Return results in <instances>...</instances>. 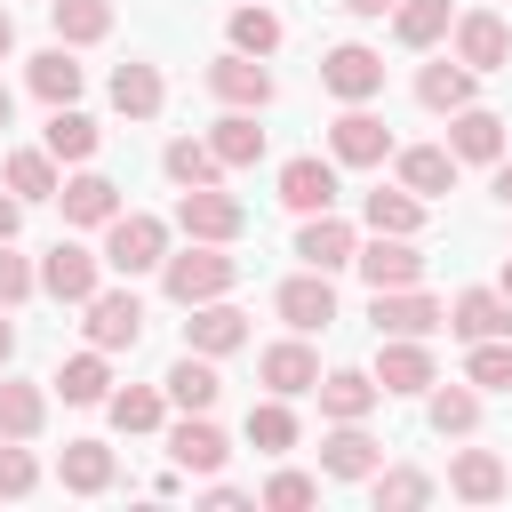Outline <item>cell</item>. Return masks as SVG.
Instances as JSON below:
<instances>
[{
    "label": "cell",
    "instance_id": "6da1fadb",
    "mask_svg": "<svg viewBox=\"0 0 512 512\" xmlns=\"http://www.w3.org/2000/svg\"><path fill=\"white\" fill-rule=\"evenodd\" d=\"M232 280H240V256H224L216 240H192V248H168L160 256V288H168V304H208V296H232Z\"/></svg>",
    "mask_w": 512,
    "mask_h": 512
},
{
    "label": "cell",
    "instance_id": "7a4b0ae2",
    "mask_svg": "<svg viewBox=\"0 0 512 512\" xmlns=\"http://www.w3.org/2000/svg\"><path fill=\"white\" fill-rule=\"evenodd\" d=\"M104 272H120V280H136V272H160V256H168V224L160 216H144V208H120L112 224H104Z\"/></svg>",
    "mask_w": 512,
    "mask_h": 512
},
{
    "label": "cell",
    "instance_id": "3957f363",
    "mask_svg": "<svg viewBox=\"0 0 512 512\" xmlns=\"http://www.w3.org/2000/svg\"><path fill=\"white\" fill-rule=\"evenodd\" d=\"M176 232H184V240H216V248H232V240L248 232V208H240L224 184H192V192H176Z\"/></svg>",
    "mask_w": 512,
    "mask_h": 512
},
{
    "label": "cell",
    "instance_id": "277c9868",
    "mask_svg": "<svg viewBox=\"0 0 512 512\" xmlns=\"http://www.w3.org/2000/svg\"><path fill=\"white\" fill-rule=\"evenodd\" d=\"M320 88H328L336 104H376V96H384V56H376L368 40H336V48L320 56Z\"/></svg>",
    "mask_w": 512,
    "mask_h": 512
},
{
    "label": "cell",
    "instance_id": "5b68a950",
    "mask_svg": "<svg viewBox=\"0 0 512 512\" xmlns=\"http://www.w3.org/2000/svg\"><path fill=\"white\" fill-rule=\"evenodd\" d=\"M352 272L368 288H416L424 280V248H416V232H368L352 248Z\"/></svg>",
    "mask_w": 512,
    "mask_h": 512
},
{
    "label": "cell",
    "instance_id": "8992f818",
    "mask_svg": "<svg viewBox=\"0 0 512 512\" xmlns=\"http://www.w3.org/2000/svg\"><path fill=\"white\" fill-rule=\"evenodd\" d=\"M328 160H336V168H384V160H392V128H384L368 104H344V112L328 120Z\"/></svg>",
    "mask_w": 512,
    "mask_h": 512
},
{
    "label": "cell",
    "instance_id": "52a82bcc",
    "mask_svg": "<svg viewBox=\"0 0 512 512\" xmlns=\"http://www.w3.org/2000/svg\"><path fill=\"white\" fill-rule=\"evenodd\" d=\"M80 312H88L80 328H88L96 352H136V344H144V304H136V288H96Z\"/></svg>",
    "mask_w": 512,
    "mask_h": 512
},
{
    "label": "cell",
    "instance_id": "ba28073f",
    "mask_svg": "<svg viewBox=\"0 0 512 512\" xmlns=\"http://www.w3.org/2000/svg\"><path fill=\"white\" fill-rule=\"evenodd\" d=\"M96 288H104V256H96V248L56 240V248L40 256V296H56V304H88Z\"/></svg>",
    "mask_w": 512,
    "mask_h": 512
},
{
    "label": "cell",
    "instance_id": "9c48e42d",
    "mask_svg": "<svg viewBox=\"0 0 512 512\" xmlns=\"http://www.w3.org/2000/svg\"><path fill=\"white\" fill-rule=\"evenodd\" d=\"M272 312H280V320H288L296 336H320V328L336 320V280L304 264L296 280H280V288H272Z\"/></svg>",
    "mask_w": 512,
    "mask_h": 512
},
{
    "label": "cell",
    "instance_id": "30bf717a",
    "mask_svg": "<svg viewBox=\"0 0 512 512\" xmlns=\"http://www.w3.org/2000/svg\"><path fill=\"white\" fill-rule=\"evenodd\" d=\"M368 320H376V336H440L448 328V304L424 296V288H376Z\"/></svg>",
    "mask_w": 512,
    "mask_h": 512
},
{
    "label": "cell",
    "instance_id": "8fae6325",
    "mask_svg": "<svg viewBox=\"0 0 512 512\" xmlns=\"http://www.w3.org/2000/svg\"><path fill=\"white\" fill-rule=\"evenodd\" d=\"M368 376H376V392H400V400L424 392V384L440 376V368H432V336H376V368H368Z\"/></svg>",
    "mask_w": 512,
    "mask_h": 512
},
{
    "label": "cell",
    "instance_id": "7c38bea8",
    "mask_svg": "<svg viewBox=\"0 0 512 512\" xmlns=\"http://www.w3.org/2000/svg\"><path fill=\"white\" fill-rule=\"evenodd\" d=\"M448 32H456V64H472V72H504L512 64V24L496 8H464Z\"/></svg>",
    "mask_w": 512,
    "mask_h": 512
},
{
    "label": "cell",
    "instance_id": "4fadbf2b",
    "mask_svg": "<svg viewBox=\"0 0 512 512\" xmlns=\"http://www.w3.org/2000/svg\"><path fill=\"white\" fill-rule=\"evenodd\" d=\"M208 96H216V104H232V112H264V104H272V72H264V56L224 48V56L208 64Z\"/></svg>",
    "mask_w": 512,
    "mask_h": 512
},
{
    "label": "cell",
    "instance_id": "5bb4252c",
    "mask_svg": "<svg viewBox=\"0 0 512 512\" xmlns=\"http://www.w3.org/2000/svg\"><path fill=\"white\" fill-rule=\"evenodd\" d=\"M256 376H264V392H280V400H304V392L320 384V352H312V344L288 328L280 344H264V352H256Z\"/></svg>",
    "mask_w": 512,
    "mask_h": 512
},
{
    "label": "cell",
    "instance_id": "9a60e30c",
    "mask_svg": "<svg viewBox=\"0 0 512 512\" xmlns=\"http://www.w3.org/2000/svg\"><path fill=\"white\" fill-rule=\"evenodd\" d=\"M384 464V440L368 432V416L360 424H328L320 432V480H368Z\"/></svg>",
    "mask_w": 512,
    "mask_h": 512
},
{
    "label": "cell",
    "instance_id": "2e32d148",
    "mask_svg": "<svg viewBox=\"0 0 512 512\" xmlns=\"http://www.w3.org/2000/svg\"><path fill=\"white\" fill-rule=\"evenodd\" d=\"M248 336H256V328H248V312H240V304H224V296L192 304V320H184V352H208V360L240 352Z\"/></svg>",
    "mask_w": 512,
    "mask_h": 512
},
{
    "label": "cell",
    "instance_id": "e0dca14e",
    "mask_svg": "<svg viewBox=\"0 0 512 512\" xmlns=\"http://www.w3.org/2000/svg\"><path fill=\"white\" fill-rule=\"evenodd\" d=\"M56 208H64V224L104 232V224L120 216V184H112V176H96V168H80V176H64V184H56Z\"/></svg>",
    "mask_w": 512,
    "mask_h": 512
},
{
    "label": "cell",
    "instance_id": "ac0fdd59",
    "mask_svg": "<svg viewBox=\"0 0 512 512\" xmlns=\"http://www.w3.org/2000/svg\"><path fill=\"white\" fill-rule=\"evenodd\" d=\"M280 208H296V216H320V208H336V160H320V152H296V160L280 168Z\"/></svg>",
    "mask_w": 512,
    "mask_h": 512
},
{
    "label": "cell",
    "instance_id": "d6986e66",
    "mask_svg": "<svg viewBox=\"0 0 512 512\" xmlns=\"http://www.w3.org/2000/svg\"><path fill=\"white\" fill-rule=\"evenodd\" d=\"M352 248H360V232H352L336 208H320V216H304V224H296V256H304L312 272H344V264H352Z\"/></svg>",
    "mask_w": 512,
    "mask_h": 512
},
{
    "label": "cell",
    "instance_id": "ffe728a7",
    "mask_svg": "<svg viewBox=\"0 0 512 512\" xmlns=\"http://www.w3.org/2000/svg\"><path fill=\"white\" fill-rule=\"evenodd\" d=\"M168 456H176V472H192V480H208V472H224V456H232V440L216 432V416H184V424H168Z\"/></svg>",
    "mask_w": 512,
    "mask_h": 512
},
{
    "label": "cell",
    "instance_id": "44dd1931",
    "mask_svg": "<svg viewBox=\"0 0 512 512\" xmlns=\"http://www.w3.org/2000/svg\"><path fill=\"white\" fill-rule=\"evenodd\" d=\"M160 104H168L160 64H144V56L112 64V112H120V120H160Z\"/></svg>",
    "mask_w": 512,
    "mask_h": 512
},
{
    "label": "cell",
    "instance_id": "7402d4cb",
    "mask_svg": "<svg viewBox=\"0 0 512 512\" xmlns=\"http://www.w3.org/2000/svg\"><path fill=\"white\" fill-rule=\"evenodd\" d=\"M448 152H456V168H464V160L496 168V160H504V120H496L488 104H464V112H448Z\"/></svg>",
    "mask_w": 512,
    "mask_h": 512
},
{
    "label": "cell",
    "instance_id": "603a6c76",
    "mask_svg": "<svg viewBox=\"0 0 512 512\" xmlns=\"http://www.w3.org/2000/svg\"><path fill=\"white\" fill-rule=\"evenodd\" d=\"M160 392H168V408L208 416V408H216V392H224V376H216V360H208V352H184V360H168Z\"/></svg>",
    "mask_w": 512,
    "mask_h": 512
},
{
    "label": "cell",
    "instance_id": "cb8c5ba5",
    "mask_svg": "<svg viewBox=\"0 0 512 512\" xmlns=\"http://www.w3.org/2000/svg\"><path fill=\"white\" fill-rule=\"evenodd\" d=\"M312 400H320V416H328V424H360L384 392H376V376H368V368H328V376L312 384Z\"/></svg>",
    "mask_w": 512,
    "mask_h": 512
},
{
    "label": "cell",
    "instance_id": "d4e9b609",
    "mask_svg": "<svg viewBox=\"0 0 512 512\" xmlns=\"http://www.w3.org/2000/svg\"><path fill=\"white\" fill-rule=\"evenodd\" d=\"M424 424H432L440 440H472V432H480V392H472L464 376H456V384L432 376V384H424Z\"/></svg>",
    "mask_w": 512,
    "mask_h": 512
},
{
    "label": "cell",
    "instance_id": "484cf974",
    "mask_svg": "<svg viewBox=\"0 0 512 512\" xmlns=\"http://www.w3.org/2000/svg\"><path fill=\"white\" fill-rule=\"evenodd\" d=\"M504 488H512V472H504L496 448H456V456H448V496H464V504H496Z\"/></svg>",
    "mask_w": 512,
    "mask_h": 512
},
{
    "label": "cell",
    "instance_id": "4316f807",
    "mask_svg": "<svg viewBox=\"0 0 512 512\" xmlns=\"http://www.w3.org/2000/svg\"><path fill=\"white\" fill-rule=\"evenodd\" d=\"M392 168H400V184L432 208L440 192H456V152L448 144H408V152H392Z\"/></svg>",
    "mask_w": 512,
    "mask_h": 512
},
{
    "label": "cell",
    "instance_id": "83f0119b",
    "mask_svg": "<svg viewBox=\"0 0 512 512\" xmlns=\"http://www.w3.org/2000/svg\"><path fill=\"white\" fill-rule=\"evenodd\" d=\"M448 328H456L464 344H480V336H512V304H504L496 288H456V296H448Z\"/></svg>",
    "mask_w": 512,
    "mask_h": 512
},
{
    "label": "cell",
    "instance_id": "f1b7e54d",
    "mask_svg": "<svg viewBox=\"0 0 512 512\" xmlns=\"http://www.w3.org/2000/svg\"><path fill=\"white\" fill-rule=\"evenodd\" d=\"M48 384H56V400H64V408H104V392H112V352H96V344H88V352H72Z\"/></svg>",
    "mask_w": 512,
    "mask_h": 512
},
{
    "label": "cell",
    "instance_id": "f546056e",
    "mask_svg": "<svg viewBox=\"0 0 512 512\" xmlns=\"http://www.w3.org/2000/svg\"><path fill=\"white\" fill-rule=\"evenodd\" d=\"M40 424H48V392L0 368V440H40Z\"/></svg>",
    "mask_w": 512,
    "mask_h": 512
},
{
    "label": "cell",
    "instance_id": "4dcf8cb0",
    "mask_svg": "<svg viewBox=\"0 0 512 512\" xmlns=\"http://www.w3.org/2000/svg\"><path fill=\"white\" fill-rule=\"evenodd\" d=\"M24 80H32L40 104H80V80H88V72H80V56L56 40V48H40V56L24 64Z\"/></svg>",
    "mask_w": 512,
    "mask_h": 512
},
{
    "label": "cell",
    "instance_id": "1f68e13d",
    "mask_svg": "<svg viewBox=\"0 0 512 512\" xmlns=\"http://www.w3.org/2000/svg\"><path fill=\"white\" fill-rule=\"evenodd\" d=\"M472 80H480L472 64H456V56H432V64L416 72V104H424V112H464V104H472Z\"/></svg>",
    "mask_w": 512,
    "mask_h": 512
},
{
    "label": "cell",
    "instance_id": "d6a6232c",
    "mask_svg": "<svg viewBox=\"0 0 512 512\" xmlns=\"http://www.w3.org/2000/svg\"><path fill=\"white\" fill-rule=\"evenodd\" d=\"M112 472H120V464H112V448H104V440H64V456H56V480H64L72 496H104V488H112Z\"/></svg>",
    "mask_w": 512,
    "mask_h": 512
},
{
    "label": "cell",
    "instance_id": "836d02e7",
    "mask_svg": "<svg viewBox=\"0 0 512 512\" xmlns=\"http://www.w3.org/2000/svg\"><path fill=\"white\" fill-rule=\"evenodd\" d=\"M368 496H376V512H416V504L440 496V480L416 472V464H376V472H368Z\"/></svg>",
    "mask_w": 512,
    "mask_h": 512
},
{
    "label": "cell",
    "instance_id": "e575fe53",
    "mask_svg": "<svg viewBox=\"0 0 512 512\" xmlns=\"http://www.w3.org/2000/svg\"><path fill=\"white\" fill-rule=\"evenodd\" d=\"M40 144H48L56 160H72V168H80V160H96L104 128H96V120H88L80 104H48V136H40Z\"/></svg>",
    "mask_w": 512,
    "mask_h": 512
},
{
    "label": "cell",
    "instance_id": "d590c367",
    "mask_svg": "<svg viewBox=\"0 0 512 512\" xmlns=\"http://www.w3.org/2000/svg\"><path fill=\"white\" fill-rule=\"evenodd\" d=\"M104 416H112V432H160L168 424V392L160 384H128V392H104Z\"/></svg>",
    "mask_w": 512,
    "mask_h": 512
},
{
    "label": "cell",
    "instance_id": "8d00e7d4",
    "mask_svg": "<svg viewBox=\"0 0 512 512\" xmlns=\"http://www.w3.org/2000/svg\"><path fill=\"white\" fill-rule=\"evenodd\" d=\"M0 184H8L16 200H56V184H64V176H56V152H48V144H16Z\"/></svg>",
    "mask_w": 512,
    "mask_h": 512
},
{
    "label": "cell",
    "instance_id": "74e56055",
    "mask_svg": "<svg viewBox=\"0 0 512 512\" xmlns=\"http://www.w3.org/2000/svg\"><path fill=\"white\" fill-rule=\"evenodd\" d=\"M48 24L64 48H96L112 32V0H48Z\"/></svg>",
    "mask_w": 512,
    "mask_h": 512
},
{
    "label": "cell",
    "instance_id": "f35d334b",
    "mask_svg": "<svg viewBox=\"0 0 512 512\" xmlns=\"http://www.w3.org/2000/svg\"><path fill=\"white\" fill-rule=\"evenodd\" d=\"M224 32H232V48H240V56H272V48L288 40V24L272 16V0H240Z\"/></svg>",
    "mask_w": 512,
    "mask_h": 512
},
{
    "label": "cell",
    "instance_id": "ab89813d",
    "mask_svg": "<svg viewBox=\"0 0 512 512\" xmlns=\"http://www.w3.org/2000/svg\"><path fill=\"white\" fill-rule=\"evenodd\" d=\"M208 152H216L224 168H256V160H264V128H256V112H224V120L208 128Z\"/></svg>",
    "mask_w": 512,
    "mask_h": 512
},
{
    "label": "cell",
    "instance_id": "60d3db41",
    "mask_svg": "<svg viewBox=\"0 0 512 512\" xmlns=\"http://www.w3.org/2000/svg\"><path fill=\"white\" fill-rule=\"evenodd\" d=\"M160 168H168L176 192H192V184H224V160L208 152V136H176V144L160 152Z\"/></svg>",
    "mask_w": 512,
    "mask_h": 512
},
{
    "label": "cell",
    "instance_id": "b9f144b4",
    "mask_svg": "<svg viewBox=\"0 0 512 512\" xmlns=\"http://www.w3.org/2000/svg\"><path fill=\"white\" fill-rule=\"evenodd\" d=\"M448 24H456L448 0H400V8H392V40H400V48H440Z\"/></svg>",
    "mask_w": 512,
    "mask_h": 512
},
{
    "label": "cell",
    "instance_id": "7bdbcfd3",
    "mask_svg": "<svg viewBox=\"0 0 512 512\" xmlns=\"http://www.w3.org/2000/svg\"><path fill=\"white\" fill-rule=\"evenodd\" d=\"M360 216H368V232H424V200H416L408 184L368 192V200H360Z\"/></svg>",
    "mask_w": 512,
    "mask_h": 512
},
{
    "label": "cell",
    "instance_id": "ee69618b",
    "mask_svg": "<svg viewBox=\"0 0 512 512\" xmlns=\"http://www.w3.org/2000/svg\"><path fill=\"white\" fill-rule=\"evenodd\" d=\"M248 448H264V456H288V448H296V408H288L280 392H264V400L248 408Z\"/></svg>",
    "mask_w": 512,
    "mask_h": 512
},
{
    "label": "cell",
    "instance_id": "f6af8a7d",
    "mask_svg": "<svg viewBox=\"0 0 512 512\" xmlns=\"http://www.w3.org/2000/svg\"><path fill=\"white\" fill-rule=\"evenodd\" d=\"M464 384L472 392H512V336H480L464 352Z\"/></svg>",
    "mask_w": 512,
    "mask_h": 512
},
{
    "label": "cell",
    "instance_id": "bcb514c9",
    "mask_svg": "<svg viewBox=\"0 0 512 512\" xmlns=\"http://www.w3.org/2000/svg\"><path fill=\"white\" fill-rule=\"evenodd\" d=\"M256 504H272V512H304V504H320V480H312V472H272V480L256 488Z\"/></svg>",
    "mask_w": 512,
    "mask_h": 512
},
{
    "label": "cell",
    "instance_id": "7dc6e473",
    "mask_svg": "<svg viewBox=\"0 0 512 512\" xmlns=\"http://www.w3.org/2000/svg\"><path fill=\"white\" fill-rule=\"evenodd\" d=\"M40 488V464H32V448L24 440H0V496L16 504V496H32Z\"/></svg>",
    "mask_w": 512,
    "mask_h": 512
},
{
    "label": "cell",
    "instance_id": "c3c4849f",
    "mask_svg": "<svg viewBox=\"0 0 512 512\" xmlns=\"http://www.w3.org/2000/svg\"><path fill=\"white\" fill-rule=\"evenodd\" d=\"M32 288H40V264H32V256H16V240H0V304L16 312Z\"/></svg>",
    "mask_w": 512,
    "mask_h": 512
},
{
    "label": "cell",
    "instance_id": "681fc988",
    "mask_svg": "<svg viewBox=\"0 0 512 512\" xmlns=\"http://www.w3.org/2000/svg\"><path fill=\"white\" fill-rule=\"evenodd\" d=\"M16 224H24V200L0 184V240H16Z\"/></svg>",
    "mask_w": 512,
    "mask_h": 512
},
{
    "label": "cell",
    "instance_id": "f907efd6",
    "mask_svg": "<svg viewBox=\"0 0 512 512\" xmlns=\"http://www.w3.org/2000/svg\"><path fill=\"white\" fill-rule=\"evenodd\" d=\"M400 0H344V16H360V24H384Z\"/></svg>",
    "mask_w": 512,
    "mask_h": 512
},
{
    "label": "cell",
    "instance_id": "816d5d0a",
    "mask_svg": "<svg viewBox=\"0 0 512 512\" xmlns=\"http://www.w3.org/2000/svg\"><path fill=\"white\" fill-rule=\"evenodd\" d=\"M16 360V320H8V304H0V368Z\"/></svg>",
    "mask_w": 512,
    "mask_h": 512
},
{
    "label": "cell",
    "instance_id": "f5cc1de1",
    "mask_svg": "<svg viewBox=\"0 0 512 512\" xmlns=\"http://www.w3.org/2000/svg\"><path fill=\"white\" fill-rule=\"evenodd\" d=\"M8 56H16V16L0 8V64H8Z\"/></svg>",
    "mask_w": 512,
    "mask_h": 512
},
{
    "label": "cell",
    "instance_id": "db71d44e",
    "mask_svg": "<svg viewBox=\"0 0 512 512\" xmlns=\"http://www.w3.org/2000/svg\"><path fill=\"white\" fill-rule=\"evenodd\" d=\"M496 192H504V208H512V152L496 160Z\"/></svg>",
    "mask_w": 512,
    "mask_h": 512
},
{
    "label": "cell",
    "instance_id": "11a10c76",
    "mask_svg": "<svg viewBox=\"0 0 512 512\" xmlns=\"http://www.w3.org/2000/svg\"><path fill=\"white\" fill-rule=\"evenodd\" d=\"M16 128V96H8V80H0V136Z\"/></svg>",
    "mask_w": 512,
    "mask_h": 512
},
{
    "label": "cell",
    "instance_id": "9f6ffc18",
    "mask_svg": "<svg viewBox=\"0 0 512 512\" xmlns=\"http://www.w3.org/2000/svg\"><path fill=\"white\" fill-rule=\"evenodd\" d=\"M496 296H504V304H512V256H504V280H496Z\"/></svg>",
    "mask_w": 512,
    "mask_h": 512
}]
</instances>
